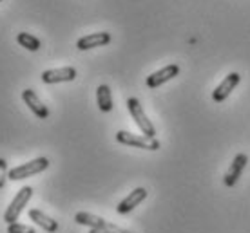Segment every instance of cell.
I'll use <instances>...</instances> for the list:
<instances>
[{
    "label": "cell",
    "instance_id": "4",
    "mask_svg": "<svg viewBox=\"0 0 250 233\" xmlns=\"http://www.w3.org/2000/svg\"><path fill=\"white\" fill-rule=\"evenodd\" d=\"M116 141L127 146H136V148H144V150H158L160 148V141L156 138H147V136H136L127 130H120L116 134Z\"/></svg>",
    "mask_w": 250,
    "mask_h": 233
},
{
    "label": "cell",
    "instance_id": "17",
    "mask_svg": "<svg viewBox=\"0 0 250 233\" xmlns=\"http://www.w3.org/2000/svg\"><path fill=\"white\" fill-rule=\"evenodd\" d=\"M7 163H6V159H2L0 158V190L4 188V184H6V179H7Z\"/></svg>",
    "mask_w": 250,
    "mask_h": 233
},
{
    "label": "cell",
    "instance_id": "6",
    "mask_svg": "<svg viewBox=\"0 0 250 233\" xmlns=\"http://www.w3.org/2000/svg\"><path fill=\"white\" fill-rule=\"evenodd\" d=\"M239 80H241V76H239L238 72H230V74H227L225 78H223V82H221L218 85V87L214 89L212 100L218 101V103L225 101L227 98H229V96L232 94V90L238 87Z\"/></svg>",
    "mask_w": 250,
    "mask_h": 233
},
{
    "label": "cell",
    "instance_id": "11",
    "mask_svg": "<svg viewBox=\"0 0 250 233\" xmlns=\"http://www.w3.org/2000/svg\"><path fill=\"white\" fill-rule=\"evenodd\" d=\"M111 42V35L109 33H91V35H85L82 36L78 42H76V47L80 51H87L94 49V47H102V45H107Z\"/></svg>",
    "mask_w": 250,
    "mask_h": 233
},
{
    "label": "cell",
    "instance_id": "1",
    "mask_svg": "<svg viewBox=\"0 0 250 233\" xmlns=\"http://www.w3.org/2000/svg\"><path fill=\"white\" fill-rule=\"evenodd\" d=\"M33 197V188L31 186H24V188L19 190V194L13 197L11 204L7 206V210L4 212V221L7 224H13V222L19 221L20 214L24 212V208L27 206L29 199Z\"/></svg>",
    "mask_w": 250,
    "mask_h": 233
},
{
    "label": "cell",
    "instance_id": "12",
    "mask_svg": "<svg viewBox=\"0 0 250 233\" xmlns=\"http://www.w3.org/2000/svg\"><path fill=\"white\" fill-rule=\"evenodd\" d=\"M29 219L47 233H55L58 230V222L51 219L49 215H45L42 210H29Z\"/></svg>",
    "mask_w": 250,
    "mask_h": 233
},
{
    "label": "cell",
    "instance_id": "16",
    "mask_svg": "<svg viewBox=\"0 0 250 233\" xmlns=\"http://www.w3.org/2000/svg\"><path fill=\"white\" fill-rule=\"evenodd\" d=\"M7 233H37L31 226H25V224H20V222H13L7 226Z\"/></svg>",
    "mask_w": 250,
    "mask_h": 233
},
{
    "label": "cell",
    "instance_id": "19",
    "mask_svg": "<svg viewBox=\"0 0 250 233\" xmlns=\"http://www.w3.org/2000/svg\"><path fill=\"white\" fill-rule=\"evenodd\" d=\"M89 233H109L105 230V228H100V230H98V228H94V230H89Z\"/></svg>",
    "mask_w": 250,
    "mask_h": 233
},
{
    "label": "cell",
    "instance_id": "8",
    "mask_svg": "<svg viewBox=\"0 0 250 233\" xmlns=\"http://www.w3.org/2000/svg\"><path fill=\"white\" fill-rule=\"evenodd\" d=\"M76 78L75 67H60V69H49L42 72V82L51 85V83L73 82Z\"/></svg>",
    "mask_w": 250,
    "mask_h": 233
},
{
    "label": "cell",
    "instance_id": "9",
    "mask_svg": "<svg viewBox=\"0 0 250 233\" xmlns=\"http://www.w3.org/2000/svg\"><path fill=\"white\" fill-rule=\"evenodd\" d=\"M22 100L25 101V105L31 108V112L35 114L37 118L45 120V118L49 116V108L42 103V100L38 98L37 92H35L33 89H25V90H22Z\"/></svg>",
    "mask_w": 250,
    "mask_h": 233
},
{
    "label": "cell",
    "instance_id": "15",
    "mask_svg": "<svg viewBox=\"0 0 250 233\" xmlns=\"http://www.w3.org/2000/svg\"><path fill=\"white\" fill-rule=\"evenodd\" d=\"M17 42H19L24 49L33 51V53L40 49V45H42L40 44V40H38L37 36H33L31 33H19V35H17Z\"/></svg>",
    "mask_w": 250,
    "mask_h": 233
},
{
    "label": "cell",
    "instance_id": "10",
    "mask_svg": "<svg viewBox=\"0 0 250 233\" xmlns=\"http://www.w3.org/2000/svg\"><path fill=\"white\" fill-rule=\"evenodd\" d=\"M145 199H147V190L140 186V188L132 190L131 194L120 202L118 206H116V212H118L120 215H127L129 212H132V210L136 208L140 202H144Z\"/></svg>",
    "mask_w": 250,
    "mask_h": 233
},
{
    "label": "cell",
    "instance_id": "3",
    "mask_svg": "<svg viewBox=\"0 0 250 233\" xmlns=\"http://www.w3.org/2000/svg\"><path fill=\"white\" fill-rule=\"evenodd\" d=\"M47 166H49V159L37 158V159H33V161H29V163L15 166V168L7 174V179H11V181H22V179H25V177L37 176V174H40V172H44Z\"/></svg>",
    "mask_w": 250,
    "mask_h": 233
},
{
    "label": "cell",
    "instance_id": "13",
    "mask_svg": "<svg viewBox=\"0 0 250 233\" xmlns=\"http://www.w3.org/2000/svg\"><path fill=\"white\" fill-rule=\"evenodd\" d=\"M75 221L78 222V224H82V226L91 228V230H94V228L100 230V228L107 226L105 219H102V217H98V215L89 214V212H78V214L75 215Z\"/></svg>",
    "mask_w": 250,
    "mask_h": 233
},
{
    "label": "cell",
    "instance_id": "18",
    "mask_svg": "<svg viewBox=\"0 0 250 233\" xmlns=\"http://www.w3.org/2000/svg\"><path fill=\"white\" fill-rule=\"evenodd\" d=\"M105 230L109 233H131V232H127V230H124V228H120V226H116V224H113V222H107Z\"/></svg>",
    "mask_w": 250,
    "mask_h": 233
},
{
    "label": "cell",
    "instance_id": "7",
    "mask_svg": "<svg viewBox=\"0 0 250 233\" xmlns=\"http://www.w3.org/2000/svg\"><path fill=\"white\" fill-rule=\"evenodd\" d=\"M247 163H249V156L243 154V152L234 158V161L230 163V166H229V170H227V174H225V184L229 188H232V186L239 181V177L243 174Z\"/></svg>",
    "mask_w": 250,
    "mask_h": 233
},
{
    "label": "cell",
    "instance_id": "20",
    "mask_svg": "<svg viewBox=\"0 0 250 233\" xmlns=\"http://www.w3.org/2000/svg\"><path fill=\"white\" fill-rule=\"evenodd\" d=\"M0 2H2V0H0Z\"/></svg>",
    "mask_w": 250,
    "mask_h": 233
},
{
    "label": "cell",
    "instance_id": "5",
    "mask_svg": "<svg viewBox=\"0 0 250 233\" xmlns=\"http://www.w3.org/2000/svg\"><path fill=\"white\" fill-rule=\"evenodd\" d=\"M180 74V67L176 65V63H170V65H165L163 69L156 71V72H152L150 76H147V87L149 89H158L162 87L163 83L170 82L172 78Z\"/></svg>",
    "mask_w": 250,
    "mask_h": 233
},
{
    "label": "cell",
    "instance_id": "2",
    "mask_svg": "<svg viewBox=\"0 0 250 233\" xmlns=\"http://www.w3.org/2000/svg\"><path fill=\"white\" fill-rule=\"evenodd\" d=\"M127 108H129V112H131L132 120H134V123L138 125V128L142 130V134L147 136V138H156V128L150 123V120L147 118V114L144 112L142 103H140L136 98H129V100H127Z\"/></svg>",
    "mask_w": 250,
    "mask_h": 233
},
{
    "label": "cell",
    "instance_id": "14",
    "mask_svg": "<svg viewBox=\"0 0 250 233\" xmlns=\"http://www.w3.org/2000/svg\"><path fill=\"white\" fill-rule=\"evenodd\" d=\"M96 101H98V108L102 112H111L113 110V94L111 89L107 85H100L96 89Z\"/></svg>",
    "mask_w": 250,
    "mask_h": 233
}]
</instances>
